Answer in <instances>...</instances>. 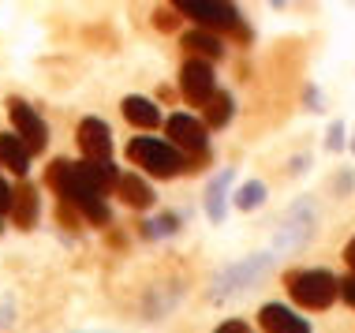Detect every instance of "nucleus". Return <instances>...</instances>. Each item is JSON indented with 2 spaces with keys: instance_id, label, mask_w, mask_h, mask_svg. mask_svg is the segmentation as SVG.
Segmentation results:
<instances>
[{
  "instance_id": "nucleus-26",
  "label": "nucleus",
  "mask_w": 355,
  "mask_h": 333,
  "mask_svg": "<svg viewBox=\"0 0 355 333\" xmlns=\"http://www.w3.org/2000/svg\"><path fill=\"white\" fill-rule=\"evenodd\" d=\"M12 198H15V195H12V187H8L4 180H0V214H4L8 206H12Z\"/></svg>"
},
{
  "instance_id": "nucleus-20",
  "label": "nucleus",
  "mask_w": 355,
  "mask_h": 333,
  "mask_svg": "<svg viewBox=\"0 0 355 333\" xmlns=\"http://www.w3.org/2000/svg\"><path fill=\"white\" fill-rule=\"evenodd\" d=\"M86 165H90V173L98 176V184L105 187V191L120 184V173H116V165H112V157H105V161H90V157H86Z\"/></svg>"
},
{
  "instance_id": "nucleus-19",
  "label": "nucleus",
  "mask_w": 355,
  "mask_h": 333,
  "mask_svg": "<svg viewBox=\"0 0 355 333\" xmlns=\"http://www.w3.org/2000/svg\"><path fill=\"white\" fill-rule=\"evenodd\" d=\"M262 203H266V184H262V180H247V184L236 191V206H239V210H258Z\"/></svg>"
},
{
  "instance_id": "nucleus-30",
  "label": "nucleus",
  "mask_w": 355,
  "mask_h": 333,
  "mask_svg": "<svg viewBox=\"0 0 355 333\" xmlns=\"http://www.w3.org/2000/svg\"><path fill=\"white\" fill-rule=\"evenodd\" d=\"M348 146H352V154H355V135H352V142H348Z\"/></svg>"
},
{
  "instance_id": "nucleus-24",
  "label": "nucleus",
  "mask_w": 355,
  "mask_h": 333,
  "mask_svg": "<svg viewBox=\"0 0 355 333\" xmlns=\"http://www.w3.org/2000/svg\"><path fill=\"white\" fill-rule=\"evenodd\" d=\"M153 23H157V31H176L180 19L172 15V12H157V15H153Z\"/></svg>"
},
{
  "instance_id": "nucleus-2",
  "label": "nucleus",
  "mask_w": 355,
  "mask_h": 333,
  "mask_svg": "<svg viewBox=\"0 0 355 333\" xmlns=\"http://www.w3.org/2000/svg\"><path fill=\"white\" fill-rule=\"evenodd\" d=\"M128 157L135 161L139 169H146L150 176H180L187 169L184 146H176L172 139H153V135H139L128 142Z\"/></svg>"
},
{
  "instance_id": "nucleus-13",
  "label": "nucleus",
  "mask_w": 355,
  "mask_h": 333,
  "mask_svg": "<svg viewBox=\"0 0 355 333\" xmlns=\"http://www.w3.org/2000/svg\"><path fill=\"white\" fill-rule=\"evenodd\" d=\"M232 169H225V173H217L214 176V184L206 187V217L214 225L225 221V195H228V184H232Z\"/></svg>"
},
{
  "instance_id": "nucleus-10",
  "label": "nucleus",
  "mask_w": 355,
  "mask_h": 333,
  "mask_svg": "<svg viewBox=\"0 0 355 333\" xmlns=\"http://www.w3.org/2000/svg\"><path fill=\"white\" fill-rule=\"evenodd\" d=\"M311 232H314V210L306 203L300 206H292V214L284 217V225H281V236H277V247H300L311 240Z\"/></svg>"
},
{
  "instance_id": "nucleus-23",
  "label": "nucleus",
  "mask_w": 355,
  "mask_h": 333,
  "mask_svg": "<svg viewBox=\"0 0 355 333\" xmlns=\"http://www.w3.org/2000/svg\"><path fill=\"white\" fill-rule=\"evenodd\" d=\"M340 300L348 303V307H355V273H352V278H344V281H340Z\"/></svg>"
},
{
  "instance_id": "nucleus-18",
  "label": "nucleus",
  "mask_w": 355,
  "mask_h": 333,
  "mask_svg": "<svg viewBox=\"0 0 355 333\" xmlns=\"http://www.w3.org/2000/svg\"><path fill=\"white\" fill-rule=\"evenodd\" d=\"M228 120H232V98L228 94H214L206 101V123L209 128H225Z\"/></svg>"
},
{
  "instance_id": "nucleus-12",
  "label": "nucleus",
  "mask_w": 355,
  "mask_h": 333,
  "mask_svg": "<svg viewBox=\"0 0 355 333\" xmlns=\"http://www.w3.org/2000/svg\"><path fill=\"white\" fill-rule=\"evenodd\" d=\"M31 154H34V150L26 146V139L19 135V131H15V135H0V161H4L15 176L31 173Z\"/></svg>"
},
{
  "instance_id": "nucleus-3",
  "label": "nucleus",
  "mask_w": 355,
  "mask_h": 333,
  "mask_svg": "<svg viewBox=\"0 0 355 333\" xmlns=\"http://www.w3.org/2000/svg\"><path fill=\"white\" fill-rule=\"evenodd\" d=\"M184 19H195L198 26H209V31H228V34H239L243 37V15L232 0H172Z\"/></svg>"
},
{
  "instance_id": "nucleus-14",
  "label": "nucleus",
  "mask_w": 355,
  "mask_h": 333,
  "mask_svg": "<svg viewBox=\"0 0 355 333\" xmlns=\"http://www.w3.org/2000/svg\"><path fill=\"white\" fill-rule=\"evenodd\" d=\"M184 49H187L191 56H206V60H217V56H225V45H220L217 37L209 34V26L187 31V34H184Z\"/></svg>"
},
{
  "instance_id": "nucleus-8",
  "label": "nucleus",
  "mask_w": 355,
  "mask_h": 333,
  "mask_svg": "<svg viewBox=\"0 0 355 333\" xmlns=\"http://www.w3.org/2000/svg\"><path fill=\"white\" fill-rule=\"evenodd\" d=\"M266 266H270V255H258V259H247V262H239V266H228V270L217 278V284H214V300L239 292L247 281H254L258 273H266Z\"/></svg>"
},
{
  "instance_id": "nucleus-27",
  "label": "nucleus",
  "mask_w": 355,
  "mask_h": 333,
  "mask_svg": "<svg viewBox=\"0 0 355 333\" xmlns=\"http://www.w3.org/2000/svg\"><path fill=\"white\" fill-rule=\"evenodd\" d=\"M243 322H220V333H243Z\"/></svg>"
},
{
  "instance_id": "nucleus-1",
  "label": "nucleus",
  "mask_w": 355,
  "mask_h": 333,
  "mask_svg": "<svg viewBox=\"0 0 355 333\" xmlns=\"http://www.w3.org/2000/svg\"><path fill=\"white\" fill-rule=\"evenodd\" d=\"M49 184L56 187V195L64 198L68 206H75L79 214H86L94 225H105L109 221V206H105V187L98 184V176L90 173V165L79 161H56L49 169Z\"/></svg>"
},
{
  "instance_id": "nucleus-22",
  "label": "nucleus",
  "mask_w": 355,
  "mask_h": 333,
  "mask_svg": "<svg viewBox=\"0 0 355 333\" xmlns=\"http://www.w3.org/2000/svg\"><path fill=\"white\" fill-rule=\"evenodd\" d=\"M325 150H333V154H340L344 150V123H329V135H325Z\"/></svg>"
},
{
  "instance_id": "nucleus-9",
  "label": "nucleus",
  "mask_w": 355,
  "mask_h": 333,
  "mask_svg": "<svg viewBox=\"0 0 355 333\" xmlns=\"http://www.w3.org/2000/svg\"><path fill=\"white\" fill-rule=\"evenodd\" d=\"M79 146H83V154L90 161L112 157V131H109V123L98 120V117H86L79 123Z\"/></svg>"
},
{
  "instance_id": "nucleus-25",
  "label": "nucleus",
  "mask_w": 355,
  "mask_h": 333,
  "mask_svg": "<svg viewBox=\"0 0 355 333\" xmlns=\"http://www.w3.org/2000/svg\"><path fill=\"white\" fill-rule=\"evenodd\" d=\"M303 101H306V109H311V112H322V90L306 87V94H303Z\"/></svg>"
},
{
  "instance_id": "nucleus-7",
  "label": "nucleus",
  "mask_w": 355,
  "mask_h": 333,
  "mask_svg": "<svg viewBox=\"0 0 355 333\" xmlns=\"http://www.w3.org/2000/svg\"><path fill=\"white\" fill-rule=\"evenodd\" d=\"M8 112H12L15 131L26 139V146H31V150H45V142H49V128H45V120L37 117L26 101H15V98H12V105H8Z\"/></svg>"
},
{
  "instance_id": "nucleus-21",
  "label": "nucleus",
  "mask_w": 355,
  "mask_h": 333,
  "mask_svg": "<svg viewBox=\"0 0 355 333\" xmlns=\"http://www.w3.org/2000/svg\"><path fill=\"white\" fill-rule=\"evenodd\" d=\"M176 225H180V217L165 214V217H157V221L146 225V236H172V232H176Z\"/></svg>"
},
{
  "instance_id": "nucleus-6",
  "label": "nucleus",
  "mask_w": 355,
  "mask_h": 333,
  "mask_svg": "<svg viewBox=\"0 0 355 333\" xmlns=\"http://www.w3.org/2000/svg\"><path fill=\"white\" fill-rule=\"evenodd\" d=\"M168 139L176 142V146H184V150H191V154H202L206 150V142H209V135H206V123L202 120H195L191 112H176V117H168Z\"/></svg>"
},
{
  "instance_id": "nucleus-15",
  "label": "nucleus",
  "mask_w": 355,
  "mask_h": 333,
  "mask_svg": "<svg viewBox=\"0 0 355 333\" xmlns=\"http://www.w3.org/2000/svg\"><path fill=\"white\" fill-rule=\"evenodd\" d=\"M116 191H120V198H123V203H128V206H135V210H146V206L153 203V191H150V184H146V180H139L135 173L120 176Z\"/></svg>"
},
{
  "instance_id": "nucleus-4",
  "label": "nucleus",
  "mask_w": 355,
  "mask_h": 333,
  "mask_svg": "<svg viewBox=\"0 0 355 333\" xmlns=\"http://www.w3.org/2000/svg\"><path fill=\"white\" fill-rule=\"evenodd\" d=\"M288 292L292 300L306 311H325L333 300L340 296V281L329 270H300L288 278Z\"/></svg>"
},
{
  "instance_id": "nucleus-28",
  "label": "nucleus",
  "mask_w": 355,
  "mask_h": 333,
  "mask_svg": "<svg viewBox=\"0 0 355 333\" xmlns=\"http://www.w3.org/2000/svg\"><path fill=\"white\" fill-rule=\"evenodd\" d=\"M344 259H348V266H352V273H355V240L344 247Z\"/></svg>"
},
{
  "instance_id": "nucleus-17",
  "label": "nucleus",
  "mask_w": 355,
  "mask_h": 333,
  "mask_svg": "<svg viewBox=\"0 0 355 333\" xmlns=\"http://www.w3.org/2000/svg\"><path fill=\"white\" fill-rule=\"evenodd\" d=\"M12 214H15V225L19 228H31L34 217H37V191L31 184H23L15 191V203H12Z\"/></svg>"
},
{
  "instance_id": "nucleus-5",
  "label": "nucleus",
  "mask_w": 355,
  "mask_h": 333,
  "mask_svg": "<svg viewBox=\"0 0 355 333\" xmlns=\"http://www.w3.org/2000/svg\"><path fill=\"white\" fill-rule=\"evenodd\" d=\"M180 94H184L191 105H206V101L217 94L214 68H209L206 56H191L184 68H180Z\"/></svg>"
},
{
  "instance_id": "nucleus-29",
  "label": "nucleus",
  "mask_w": 355,
  "mask_h": 333,
  "mask_svg": "<svg viewBox=\"0 0 355 333\" xmlns=\"http://www.w3.org/2000/svg\"><path fill=\"white\" fill-rule=\"evenodd\" d=\"M270 4H273V8H277V12H281V8H284V4H288V0H270Z\"/></svg>"
},
{
  "instance_id": "nucleus-11",
  "label": "nucleus",
  "mask_w": 355,
  "mask_h": 333,
  "mask_svg": "<svg viewBox=\"0 0 355 333\" xmlns=\"http://www.w3.org/2000/svg\"><path fill=\"white\" fill-rule=\"evenodd\" d=\"M258 322H262V330H270V333H306L311 330V322L300 318L295 311H288L284 303H266Z\"/></svg>"
},
{
  "instance_id": "nucleus-16",
  "label": "nucleus",
  "mask_w": 355,
  "mask_h": 333,
  "mask_svg": "<svg viewBox=\"0 0 355 333\" xmlns=\"http://www.w3.org/2000/svg\"><path fill=\"white\" fill-rule=\"evenodd\" d=\"M123 117L135 128H157L161 123V112L150 98H123Z\"/></svg>"
}]
</instances>
